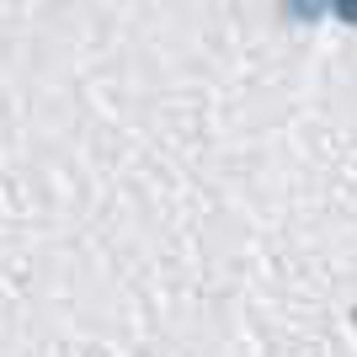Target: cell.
<instances>
[{"label": "cell", "mask_w": 357, "mask_h": 357, "mask_svg": "<svg viewBox=\"0 0 357 357\" xmlns=\"http://www.w3.org/2000/svg\"><path fill=\"white\" fill-rule=\"evenodd\" d=\"M288 6H294L298 16H320V11H326V6H331V0H288Z\"/></svg>", "instance_id": "6da1fadb"}, {"label": "cell", "mask_w": 357, "mask_h": 357, "mask_svg": "<svg viewBox=\"0 0 357 357\" xmlns=\"http://www.w3.org/2000/svg\"><path fill=\"white\" fill-rule=\"evenodd\" d=\"M342 16H347V22H357V0H342Z\"/></svg>", "instance_id": "7a4b0ae2"}]
</instances>
